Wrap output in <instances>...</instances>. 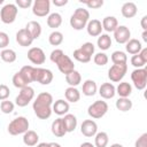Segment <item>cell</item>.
Here are the masks:
<instances>
[{"mask_svg": "<svg viewBox=\"0 0 147 147\" xmlns=\"http://www.w3.org/2000/svg\"><path fill=\"white\" fill-rule=\"evenodd\" d=\"M52 105H53V96L48 92H41L37 95L36 100L33 101L32 108L36 116L40 119H47L52 115Z\"/></svg>", "mask_w": 147, "mask_h": 147, "instance_id": "obj_1", "label": "cell"}, {"mask_svg": "<svg viewBox=\"0 0 147 147\" xmlns=\"http://www.w3.org/2000/svg\"><path fill=\"white\" fill-rule=\"evenodd\" d=\"M90 21V13L85 8H77L70 17V25L72 29L79 31L86 28L87 22Z\"/></svg>", "mask_w": 147, "mask_h": 147, "instance_id": "obj_2", "label": "cell"}, {"mask_svg": "<svg viewBox=\"0 0 147 147\" xmlns=\"http://www.w3.org/2000/svg\"><path fill=\"white\" fill-rule=\"evenodd\" d=\"M29 130V121L24 116H18L14 118L8 125V132L11 136L24 134Z\"/></svg>", "mask_w": 147, "mask_h": 147, "instance_id": "obj_3", "label": "cell"}, {"mask_svg": "<svg viewBox=\"0 0 147 147\" xmlns=\"http://www.w3.org/2000/svg\"><path fill=\"white\" fill-rule=\"evenodd\" d=\"M107 111H108V103L103 100H96L87 108V114L90 115V117L94 119L103 117L107 114Z\"/></svg>", "mask_w": 147, "mask_h": 147, "instance_id": "obj_4", "label": "cell"}, {"mask_svg": "<svg viewBox=\"0 0 147 147\" xmlns=\"http://www.w3.org/2000/svg\"><path fill=\"white\" fill-rule=\"evenodd\" d=\"M18 9L17 6L14 3H7L5 5L1 10H0V20L5 23V24H11L15 22L16 16H17Z\"/></svg>", "mask_w": 147, "mask_h": 147, "instance_id": "obj_5", "label": "cell"}, {"mask_svg": "<svg viewBox=\"0 0 147 147\" xmlns=\"http://www.w3.org/2000/svg\"><path fill=\"white\" fill-rule=\"evenodd\" d=\"M131 79L136 88L140 91L144 90L147 85V69L146 68L134 69L131 72Z\"/></svg>", "mask_w": 147, "mask_h": 147, "instance_id": "obj_6", "label": "cell"}, {"mask_svg": "<svg viewBox=\"0 0 147 147\" xmlns=\"http://www.w3.org/2000/svg\"><path fill=\"white\" fill-rule=\"evenodd\" d=\"M34 98V90L31 86H25L21 88L18 95L15 99V103L18 107H25L30 103V101Z\"/></svg>", "mask_w": 147, "mask_h": 147, "instance_id": "obj_7", "label": "cell"}, {"mask_svg": "<svg viewBox=\"0 0 147 147\" xmlns=\"http://www.w3.org/2000/svg\"><path fill=\"white\" fill-rule=\"evenodd\" d=\"M127 71V64H113L108 70V78L114 82H121Z\"/></svg>", "mask_w": 147, "mask_h": 147, "instance_id": "obj_8", "label": "cell"}, {"mask_svg": "<svg viewBox=\"0 0 147 147\" xmlns=\"http://www.w3.org/2000/svg\"><path fill=\"white\" fill-rule=\"evenodd\" d=\"M51 2L49 0H36L32 2V13L38 17H44L49 14Z\"/></svg>", "mask_w": 147, "mask_h": 147, "instance_id": "obj_9", "label": "cell"}, {"mask_svg": "<svg viewBox=\"0 0 147 147\" xmlns=\"http://www.w3.org/2000/svg\"><path fill=\"white\" fill-rule=\"evenodd\" d=\"M55 64L57 65L59 70H60L62 74H64V75H68V74H70L71 71L75 70V64H74L72 60H71L68 55H65V54H63V55L55 62Z\"/></svg>", "mask_w": 147, "mask_h": 147, "instance_id": "obj_10", "label": "cell"}, {"mask_svg": "<svg viewBox=\"0 0 147 147\" xmlns=\"http://www.w3.org/2000/svg\"><path fill=\"white\" fill-rule=\"evenodd\" d=\"M114 38L118 44H126L131 39V31L125 25H118L114 31Z\"/></svg>", "mask_w": 147, "mask_h": 147, "instance_id": "obj_11", "label": "cell"}, {"mask_svg": "<svg viewBox=\"0 0 147 147\" xmlns=\"http://www.w3.org/2000/svg\"><path fill=\"white\" fill-rule=\"evenodd\" d=\"M28 59L33 64H44L46 61V55L44 51L39 47H32L28 52Z\"/></svg>", "mask_w": 147, "mask_h": 147, "instance_id": "obj_12", "label": "cell"}, {"mask_svg": "<svg viewBox=\"0 0 147 147\" xmlns=\"http://www.w3.org/2000/svg\"><path fill=\"white\" fill-rule=\"evenodd\" d=\"M53 80V72L49 69L45 68H36V82L41 85H48Z\"/></svg>", "mask_w": 147, "mask_h": 147, "instance_id": "obj_13", "label": "cell"}, {"mask_svg": "<svg viewBox=\"0 0 147 147\" xmlns=\"http://www.w3.org/2000/svg\"><path fill=\"white\" fill-rule=\"evenodd\" d=\"M80 132L87 138L94 137L98 132V125L93 119H85L80 125Z\"/></svg>", "mask_w": 147, "mask_h": 147, "instance_id": "obj_14", "label": "cell"}, {"mask_svg": "<svg viewBox=\"0 0 147 147\" xmlns=\"http://www.w3.org/2000/svg\"><path fill=\"white\" fill-rule=\"evenodd\" d=\"M16 41H17V44L20 46L28 47V46H31V44L33 41V38L31 37L29 31L25 28H23V29H20L16 32Z\"/></svg>", "mask_w": 147, "mask_h": 147, "instance_id": "obj_15", "label": "cell"}, {"mask_svg": "<svg viewBox=\"0 0 147 147\" xmlns=\"http://www.w3.org/2000/svg\"><path fill=\"white\" fill-rule=\"evenodd\" d=\"M86 30H87V33L91 36V37H99L102 32V24H101V21L99 20H91L87 22L86 24Z\"/></svg>", "mask_w": 147, "mask_h": 147, "instance_id": "obj_16", "label": "cell"}, {"mask_svg": "<svg viewBox=\"0 0 147 147\" xmlns=\"http://www.w3.org/2000/svg\"><path fill=\"white\" fill-rule=\"evenodd\" d=\"M99 94L103 99H113L116 94V87L111 83H103L99 87Z\"/></svg>", "mask_w": 147, "mask_h": 147, "instance_id": "obj_17", "label": "cell"}, {"mask_svg": "<svg viewBox=\"0 0 147 147\" xmlns=\"http://www.w3.org/2000/svg\"><path fill=\"white\" fill-rule=\"evenodd\" d=\"M137 11H138V8H137V5L134 2H125L123 3L122 8H121V13L122 15L125 17V18H132L137 15Z\"/></svg>", "mask_w": 147, "mask_h": 147, "instance_id": "obj_18", "label": "cell"}, {"mask_svg": "<svg viewBox=\"0 0 147 147\" xmlns=\"http://www.w3.org/2000/svg\"><path fill=\"white\" fill-rule=\"evenodd\" d=\"M51 129H52V133H53L55 137H59V138L63 137V136L67 133V130H65V127H64L63 119H62L61 117H59V118H56L55 121H53Z\"/></svg>", "mask_w": 147, "mask_h": 147, "instance_id": "obj_19", "label": "cell"}, {"mask_svg": "<svg viewBox=\"0 0 147 147\" xmlns=\"http://www.w3.org/2000/svg\"><path fill=\"white\" fill-rule=\"evenodd\" d=\"M52 110H53L56 115H59V116L65 115V114H68V111H69V103H68V101H64L63 99H59V100H56V101L53 103Z\"/></svg>", "mask_w": 147, "mask_h": 147, "instance_id": "obj_20", "label": "cell"}, {"mask_svg": "<svg viewBox=\"0 0 147 147\" xmlns=\"http://www.w3.org/2000/svg\"><path fill=\"white\" fill-rule=\"evenodd\" d=\"M38 141H39V136L33 130H28L23 134V142H24V145H26L29 147L36 146L38 144Z\"/></svg>", "mask_w": 147, "mask_h": 147, "instance_id": "obj_21", "label": "cell"}, {"mask_svg": "<svg viewBox=\"0 0 147 147\" xmlns=\"http://www.w3.org/2000/svg\"><path fill=\"white\" fill-rule=\"evenodd\" d=\"M25 29L29 31V33L31 34V37L33 38V40L34 39H38L40 37V34H41V25L37 21H30L26 24Z\"/></svg>", "mask_w": 147, "mask_h": 147, "instance_id": "obj_22", "label": "cell"}, {"mask_svg": "<svg viewBox=\"0 0 147 147\" xmlns=\"http://www.w3.org/2000/svg\"><path fill=\"white\" fill-rule=\"evenodd\" d=\"M102 29H105L107 32H114L115 29L118 26V21L115 16H106L102 20Z\"/></svg>", "mask_w": 147, "mask_h": 147, "instance_id": "obj_23", "label": "cell"}, {"mask_svg": "<svg viewBox=\"0 0 147 147\" xmlns=\"http://www.w3.org/2000/svg\"><path fill=\"white\" fill-rule=\"evenodd\" d=\"M98 91L96 83L92 79H86L83 84V94L86 96H93Z\"/></svg>", "mask_w": 147, "mask_h": 147, "instance_id": "obj_24", "label": "cell"}, {"mask_svg": "<svg viewBox=\"0 0 147 147\" xmlns=\"http://www.w3.org/2000/svg\"><path fill=\"white\" fill-rule=\"evenodd\" d=\"M125 49L127 53L132 54V55H136L138 54L141 49H142V46H141V42L138 40V39H130L127 42H126V46H125Z\"/></svg>", "mask_w": 147, "mask_h": 147, "instance_id": "obj_25", "label": "cell"}, {"mask_svg": "<svg viewBox=\"0 0 147 147\" xmlns=\"http://www.w3.org/2000/svg\"><path fill=\"white\" fill-rule=\"evenodd\" d=\"M116 93L119 95V98H129L132 93V86L127 82H122L116 87Z\"/></svg>", "mask_w": 147, "mask_h": 147, "instance_id": "obj_26", "label": "cell"}, {"mask_svg": "<svg viewBox=\"0 0 147 147\" xmlns=\"http://www.w3.org/2000/svg\"><path fill=\"white\" fill-rule=\"evenodd\" d=\"M62 119H63V123H64V127L67 130V133L75 131V129L77 126V118H76L75 115H72V114H65Z\"/></svg>", "mask_w": 147, "mask_h": 147, "instance_id": "obj_27", "label": "cell"}, {"mask_svg": "<svg viewBox=\"0 0 147 147\" xmlns=\"http://www.w3.org/2000/svg\"><path fill=\"white\" fill-rule=\"evenodd\" d=\"M64 96H65L67 101L75 103V102H78V101H79V99H80V92H79L76 87L69 86V87L65 88V91H64Z\"/></svg>", "mask_w": 147, "mask_h": 147, "instance_id": "obj_28", "label": "cell"}, {"mask_svg": "<svg viewBox=\"0 0 147 147\" xmlns=\"http://www.w3.org/2000/svg\"><path fill=\"white\" fill-rule=\"evenodd\" d=\"M96 44H98V47H99L100 49L107 51V49H109L110 46H111V38H110V36L107 34V33H101V34L98 37Z\"/></svg>", "mask_w": 147, "mask_h": 147, "instance_id": "obj_29", "label": "cell"}, {"mask_svg": "<svg viewBox=\"0 0 147 147\" xmlns=\"http://www.w3.org/2000/svg\"><path fill=\"white\" fill-rule=\"evenodd\" d=\"M20 71L25 77V79L29 82V84L32 83V82H36V68L34 67L24 65V67H22V69Z\"/></svg>", "mask_w": 147, "mask_h": 147, "instance_id": "obj_30", "label": "cell"}, {"mask_svg": "<svg viewBox=\"0 0 147 147\" xmlns=\"http://www.w3.org/2000/svg\"><path fill=\"white\" fill-rule=\"evenodd\" d=\"M65 82H67L71 87H76L77 85L80 84V82H82V76H80V74H79L77 70H74V71H71L70 74L65 75Z\"/></svg>", "mask_w": 147, "mask_h": 147, "instance_id": "obj_31", "label": "cell"}, {"mask_svg": "<svg viewBox=\"0 0 147 147\" xmlns=\"http://www.w3.org/2000/svg\"><path fill=\"white\" fill-rule=\"evenodd\" d=\"M94 137H95L94 138V147H107L109 137L106 132H103V131L96 132V134Z\"/></svg>", "mask_w": 147, "mask_h": 147, "instance_id": "obj_32", "label": "cell"}, {"mask_svg": "<svg viewBox=\"0 0 147 147\" xmlns=\"http://www.w3.org/2000/svg\"><path fill=\"white\" fill-rule=\"evenodd\" d=\"M62 24V16L59 13H52L47 17V25L52 29H56Z\"/></svg>", "mask_w": 147, "mask_h": 147, "instance_id": "obj_33", "label": "cell"}, {"mask_svg": "<svg viewBox=\"0 0 147 147\" xmlns=\"http://www.w3.org/2000/svg\"><path fill=\"white\" fill-rule=\"evenodd\" d=\"M0 57H1V60H2L3 62H6V63H13V62L16 61L17 55H16L15 51H13V49H10V48H5V49L1 51Z\"/></svg>", "mask_w": 147, "mask_h": 147, "instance_id": "obj_34", "label": "cell"}, {"mask_svg": "<svg viewBox=\"0 0 147 147\" xmlns=\"http://www.w3.org/2000/svg\"><path fill=\"white\" fill-rule=\"evenodd\" d=\"M115 105H116V108L123 113L129 111L132 108V101L129 98H118Z\"/></svg>", "mask_w": 147, "mask_h": 147, "instance_id": "obj_35", "label": "cell"}, {"mask_svg": "<svg viewBox=\"0 0 147 147\" xmlns=\"http://www.w3.org/2000/svg\"><path fill=\"white\" fill-rule=\"evenodd\" d=\"M13 84H14V86L15 87H17V88H23V87H25V86H29V82L25 79V77L21 74V71H18V72H16L14 76H13Z\"/></svg>", "mask_w": 147, "mask_h": 147, "instance_id": "obj_36", "label": "cell"}, {"mask_svg": "<svg viewBox=\"0 0 147 147\" xmlns=\"http://www.w3.org/2000/svg\"><path fill=\"white\" fill-rule=\"evenodd\" d=\"M111 61L114 64H126L127 62V56L124 52L122 51H115L111 54Z\"/></svg>", "mask_w": 147, "mask_h": 147, "instance_id": "obj_37", "label": "cell"}, {"mask_svg": "<svg viewBox=\"0 0 147 147\" xmlns=\"http://www.w3.org/2000/svg\"><path fill=\"white\" fill-rule=\"evenodd\" d=\"M48 41H49V44L52 45V46H59V45H61L62 44V41H63V34L60 32V31H53L51 34H49V37H48Z\"/></svg>", "mask_w": 147, "mask_h": 147, "instance_id": "obj_38", "label": "cell"}, {"mask_svg": "<svg viewBox=\"0 0 147 147\" xmlns=\"http://www.w3.org/2000/svg\"><path fill=\"white\" fill-rule=\"evenodd\" d=\"M74 59L77 60L78 62H82V63H87L91 61V56H88L86 53H84L80 48H77L74 51Z\"/></svg>", "mask_w": 147, "mask_h": 147, "instance_id": "obj_39", "label": "cell"}, {"mask_svg": "<svg viewBox=\"0 0 147 147\" xmlns=\"http://www.w3.org/2000/svg\"><path fill=\"white\" fill-rule=\"evenodd\" d=\"M146 63H147V61H146L139 53L136 54V55H132V57H131V64H132L136 69L144 68V67L146 65Z\"/></svg>", "mask_w": 147, "mask_h": 147, "instance_id": "obj_40", "label": "cell"}, {"mask_svg": "<svg viewBox=\"0 0 147 147\" xmlns=\"http://www.w3.org/2000/svg\"><path fill=\"white\" fill-rule=\"evenodd\" d=\"M108 56H107V54H105V53H98V54H95L94 55V59H93V61H94V63L96 64V65H106L107 63H108Z\"/></svg>", "mask_w": 147, "mask_h": 147, "instance_id": "obj_41", "label": "cell"}, {"mask_svg": "<svg viewBox=\"0 0 147 147\" xmlns=\"http://www.w3.org/2000/svg\"><path fill=\"white\" fill-rule=\"evenodd\" d=\"M0 109L3 114H10L14 110V103L9 100H3L0 103Z\"/></svg>", "mask_w": 147, "mask_h": 147, "instance_id": "obj_42", "label": "cell"}, {"mask_svg": "<svg viewBox=\"0 0 147 147\" xmlns=\"http://www.w3.org/2000/svg\"><path fill=\"white\" fill-rule=\"evenodd\" d=\"M84 53H86L88 56H91L92 57V55L94 54V49H95V47H94V45L92 44V42H90V41H87V42H84L80 47H79Z\"/></svg>", "mask_w": 147, "mask_h": 147, "instance_id": "obj_43", "label": "cell"}, {"mask_svg": "<svg viewBox=\"0 0 147 147\" xmlns=\"http://www.w3.org/2000/svg\"><path fill=\"white\" fill-rule=\"evenodd\" d=\"M80 2H83L88 8H92V9H98V8L103 6V1L102 0H90V1H83L82 0Z\"/></svg>", "mask_w": 147, "mask_h": 147, "instance_id": "obj_44", "label": "cell"}, {"mask_svg": "<svg viewBox=\"0 0 147 147\" xmlns=\"http://www.w3.org/2000/svg\"><path fill=\"white\" fill-rule=\"evenodd\" d=\"M10 94V90L7 85L5 84H0V101H3V100H7V98L9 96Z\"/></svg>", "mask_w": 147, "mask_h": 147, "instance_id": "obj_45", "label": "cell"}, {"mask_svg": "<svg viewBox=\"0 0 147 147\" xmlns=\"http://www.w3.org/2000/svg\"><path fill=\"white\" fill-rule=\"evenodd\" d=\"M9 45V36L6 32L0 31V48L5 49Z\"/></svg>", "mask_w": 147, "mask_h": 147, "instance_id": "obj_46", "label": "cell"}, {"mask_svg": "<svg viewBox=\"0 0 147 147\" xmlns=\"http://www.w3.org/2000/svg\"><path fill=\"white\" fill-rule=\"evenodd\" d=\"M134 147H147V133H142L134 142Z\"/></svg>", "mask_w": 147, "mask_h": 147, "instance_id": "obj_47", "label": "cell"}, {"mask_svg": "<svg viewBox=\"0 0 147 147\" xmlns=\"http://www.w3.org/2000/svg\"><path fill=\"white\" fill-rule=\"evenodd\" d=\"M63 54H64V52H63L62 49H54V51L51 53V56H49V57H51V61H52L53 63H55Z\"/></svg>", "mask_w": 147, "mask_h": 147, "instance_id": "obj_48", "label": "cell"}, {"mask_svg": "<svg viewBox=\"0 0 147 147\" xmlns=\"http://www.w3.org/2000/svg\"><path fill=\"white\" fill-rule=\"evenodd\" d=\"M32 5L31 0H16V6L21 7V8H29Z\"/></svg>", "mask_w": 147, "mask_h": 147, "instance_id": "obj_49", "label": "cell"}, {"mask_svg": "<svg viewBox=\"0 0 147 147\" xmlns=\"http://www.w3.org/2000/svg\"><path fill=\"white\" fill-rule=\"evenodd\" d=\"M53 3L56 7H62V6L68 3V0H53Z\"/></svg>", "mask_w": 147, "mask_h": 147, "instance_id": "obj_50", "label": "cell"}, {"mask_svg": "<svg viewBox=\"0 0 147 147\" xmlns=\"http://www.w3.org/2000/svg\"><path fill=\"white\" fill-rule=\"evenodd\" d=\"M140 24H141V28H142V30L144 31H146L147 30V16L145 15L142 18H141V22H140Z\"/></svg>", "mask_w": 147, "mask_h": 147, "instance_id": "obj_51", "label": "cell"}, {"mask_svg": "<svg viewBox=\"0 0 147 147\" xmlns=\"http://www.w3.org/2000/svg\"><path fill=\"white\" fill-rule=\"evenodd\" d=\"M79 147H94V145L91 144V142H83Z\"/></svg>", "mask_w": 147, "mask_h": 147, "instance_id": "obj_52", "label": "cell"}, {"mask_svg": "<svg viewBox=\"0 0 147 147\" xmlns=\"http://www.w3.org/2000/svg\"><path fill=\"white\" fill-rule=\"evenodd\" d=\"M36 146L37 147H49V145L47 142H40V144H37Z\"/></svg>", "mask_w": 147, "mask_h": 147, "instance_id": "obj_53", "label": "cell"}, {"mask_svg": "<svg viewBox=\"0 0 147 147\" xmlns=\"http://www.w3.org/2000/svg\"><path fill=\"white\" fill-rule=\"evenodd\" d=\"M142 40H144L145 42H147V30L142 32Z\"/></svg>", "mask_w": 147, "mask_h": 147, "instance_id": "obj_54", "label": "cell"}, {"mask_svg": "<svg viewBox=\"0 0 147 147\" xmlns=\"http://www.w3.org/2000/svg\"><path fill=\"white\" fill-rule=\"evenodd\" d=\"M48 145H49V147H61V145L57 142H49Z\"/></svg>", "mask_w": 147, "mask_h": 147, "instance_id": "obj_55", "label": "cell"}, {"mask_svg": "<svg viewBox=\"0 0 147 147\" xmlns=\"http://www.w3.org/2000/svg\"><path fill=\"white\" fill-rule=\"evenodd\" d=\"M110 147H123V145H121V144H113V145H110Z\"/></svg>", "mask_w": 147, "mask_h": 147, "instance_id": "obj_56", "label": "cell"}, {"mask_svg": "<svg viewBox=\"0 0 147 147\" xmlns=\"http://www.w3.org/2000/svg\"><path fill=\"white\" fill-rule=\"evenodd\" d=\"M3 3V0H0V5H2Z\"/></svg>", "mask_w": 147, "mask_h": 147, "instance_id": "obj_57", "label": "cell"}]
</instances>
